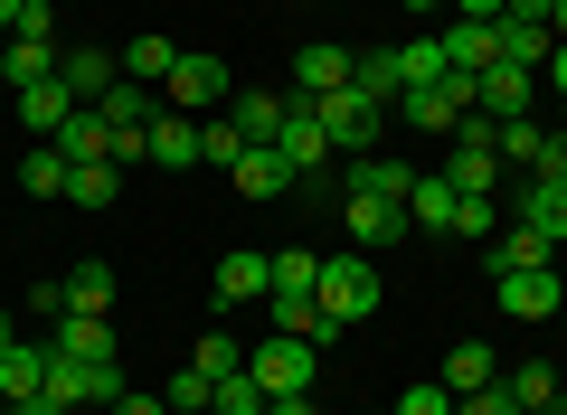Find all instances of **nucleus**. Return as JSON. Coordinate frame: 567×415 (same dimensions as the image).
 <instances>
[{
  "mask_svg": "<svg viewBox=\"0 0 567 415\" xmlns=\"http://www.w3.org/2000/svg\"><path fill=\"white\" fill-rule=\"evenodd\" d=\"M312 302H322V312L341 321V331L379 312V274H369V256H360V246H350V256H322V283H312Z\"/></svg>",
  "mask_w": 567,
  "mask_h": 415,
  "instance_id": "f257e3e1",
  "label": "nucleus"
},
{
  "mask_svg": "<svg viewBox=\"0 0 567 415\" xmlns=\"http://www.w3.org/2000/svg\"><path fill=\"white\" fill-rule=\"evenodd\" d=\"M312 114H322V133H331V152H379V123H388V104H369L360 85H331V95H312Z\"/></svg>",
  "mask_w": 567,
  "mask_h": 415,
  "instance_id": "f03ea898",
  "label": "nucleus"
},
{
  "mask_svg": "<svg viewBox=\"0 0 567 415\" xmlns=\"http://www.w3.org/2000/svg\"><path fill=\"white\" fill-rule=\"evenodd\" d=\"M312 369H322V350L312 340H265V350H246V377H256L265 396H312Z\"/></svg>",
  "mask_w": 567,
  "mask_h": 415,
  "instance_id": "7ed1b4c3",
  "label": "nucleus"
},
{
  "mask_svg": "<svg viewBox=\"0 0 567 415\" xmlns=\"http://www.w3.org/2000/svg\"><path fill=\"white\" fill-rule=\"evenodd\" d=\"M227 95H237L227 58H189V48H181V66L162 76V104H171V114H208V104H227Z\"/></svg>",
  "mask_w": 567,
  "mask_h": 415,
  "instance_id": "20e7f679",
  "label": "nucleus"
},
{
  "mask_svg": "<svg viewBox=\"0 0 567 415\" xmlns=\"http://www.w3.org/2000/svg\"><path fill=\"white\" fill-rule=\"evenodd\" d=\"M492 302H502L511 321H558L567 283H558V264H539V274H492Z\"/></svg>",
  "mask_w": 567,
  "mask_h": 415,
  "instance_id": "39448f33",
  "label": "nucleus"
},
{
  "mask_svg": "<svg viewBox=\"0 0 567 415\" xmlns=\"http://www.w3.org/2000/svg\"><path fill=\"white\" fill-rule=\"evenodd\" d=\"M341 227H350V246H360V256H379V246L406 237V208H398V198H360V189H341Z\"/></svg>",
  "mask_w": 567,
  "mask_h": 415,
  "instance_id": "423d86ee",
  "label": "nucleus"
},
{
  "mask_svg": "<svg viewBox=\"0 0 567 415\" xmlns=\"http://www.w3.org/2000/svg\"><path fill=\"white\" fill-rule=\"evenodd\" d=\"M208 293H218V302H265V293H275V256H256V246H237V256H218V274H208Z\"/></svg>",
  "mask_w": 567,
  "mask_h": 415,
  "instance_id": "0eeeda50",
  "label": "nucleus"
},
{
  "mask_svg": "<svg viewBox=\"0 0 567 415\" xmlns=\"http://www.w3.org/2000/svg\"><path fill=\"white\" fill-rule=\"evenodd\" d=\"M454 208H464V189H454L445 170H416V189H406V227H425V237H454Z\"/></svg>",
  "mask_w": 567,
  "mask_h": 415,
  "instance_id": "6e6552de",
  "label": "nucleus"
},
{
  "mask_svg": "<svg viewBox=\"0 0 567 415\" xmlns=\"http://www.w3.org/2000/svg\"><path fill=\"white\" fill-rule=\"evenodd\" d=\"M350 58H360V48H331V39L293 48V85H284V95H331V85H350Z\"/></svg>",
  "mask_w": 567,
  "mask_h": 415,
  "instance_id": "1a4fd4ad",
  "label": "nucleus"
},
{
  "mask_svg": "<svg viewBox=\"0 0 567 415\" xmlns=\"http://www.w3.org/2000/svg\"><path fill=\"white\" fill-rule=\"evenodd\" d=\"M58 76H66V95H76V104H104V95H114V76H123V58H114V48H66Z\"/></svg>",
  "mask_w": 567,
  "mask_h": 415,
  "instance_id": "9d476101",
  "label": "nucleus"
},
{
  "mask_svg": "<svg viewBox=\"0 0 567 415\" xmlns=\"http://www.w3.org/2000/svg\"><path fill=\"white\" fill-rule=\"evenodd\" d=\"M548 256H558V237H539L529 218H502V237H492V274H539Z\"/></svg>",
  "mask_w": 567,
  "mask_h": 415,
  "instance_id": "9b49d317",
  "label": "nucleus"
},
{
  "mask_svg": "<svg viewBox=\"0 0 567 415\" xmlns=\"http://www.w3.org/2000/svg\"><path fill=\"white\" fill-rule=\"evenodd\" d=\"M445 179L464 198H502V152H492V142H464L454 133V152H445Z\"/></svg>",
  "mask_w": 567,
  "mask_h": 415,
  "instance_id": "f8f14e48",
  "label": "nucleus"
},
{
  "mask_svg": "<svg viewBox=\"0 0 567 415\" xmlns=\"http://www.w3.org/2000/svg\"><path fill=\"white\" fill-rule=\"evenodd\" d=\"M227 179H237V198H284V189H293V160H284L275 142H246Z\"/></svg>",
  "mask_w": 567,
  "mask_h": 415,
  "instance_id": "ddd939ff",
  "label": "nucleus"
},
{
  "mask_svg": "<svg viewBox=\"0 0 567 415\" xmlns=\"http://www.w3.org/2000/svg\"><path fill=\"white\" fill-rule=\"evenodd\" d=\"M435 48H445V66H464V76L502 66V39H492V20H445V29H435Z\"/></svg>",
  "mask_w": 567,
  "mask_h": 415,
  "instance_id": "4468645a",
  "label": "nucleus"
},
{
  "mask_svg": "<svg viewBox=\"0 0 567 415\" xmlns=\"http://www.w3.org/2000/svg\"><path fill=\"white\" fill-rule=\"evenodd\" d=\"M511 218H529L539 237H567V179H529V170H520V189H511Z\"/></svg>",
  "mask_w": 567,
  "mask_h": 415,
  "instance_id": "2eb2a0df",
  "label": "nucleus"
},
{
  "mask_svg": "<svg viewBox=\"0 0 567 415\" xmlns=\"http://www.w3.org/2000/svg\"><path fill=\"white\" fill-rule=\"evenodd\" d=\"M341 189H360V198H398V208H406L416 170H406L398 152H360V160H350V179H341Z\"/></svg>",
  "mask_w": 567,
  "mask_h": 415,
  "instance_id": "dca6fc26",
  "label": "nucleus"
},
{
  "mask_svg": "<svg viewBox=\"0 0 567 415\" xmlns=\"http://www.w3.org/2000/svg\"><path fill=\"white\" fill-rule=\"evenodd\" d=\"M492 39H502V66H548L558 29H548V20H520V10H502V20H492Z\"/></svg>",
  "mask_w": 567,
  "mask_h": 415,
  "instance_id": "f3484780",
  "label": "nucleus"
},
{
  "mask_svg": "<svg viewBox=\"0 0 567 415\" xmlns=\"http://www.w3.org/2000/svg\"><path fill=\"white\" fill-rule=\"evenodd\" d=\"M10 104H20V123H29V133H66V114H76L66 76H48V85H10Z\"/></svg>",
  "mask_w": 567,
  "mask_h": 415,
  "instance_id": "a211bd4d",
  "label": "nucleus"
},
{
  "mask_svg": "<svg viewBox=\"0 0 567 415\" xmlns=\"http://www.w3.org/2000/svg\"><path fill=\"white\" fill-rule=\"evenodd\" d=\"M142 160H162V170H199V160H208V152H199V114H162Z\"/></svg>",
  "mask_w": 567,
  "mask_h": 415,
  "instance_id": "6ab92c4d",
  "label": "nucleus"
},
{
  "mask_svg": "<svg viewBox=\"0 0 567 415\" xmlns=\"http://www.w3.org/2000/svg\"><path fill=\"white\" fill-rule=\"evenodd\" d=\"M529 95H539V76H529V66H483V114H492V123H520Z\"/></svg>",
  "mask_w": 567,
  "mask_h": 415,
  "instance_id": "aec40b11",
  "label": "nucleus"
},
{
  "mask_svg": "<svg viewBox=\"0 0 567 415\" xmlns=\"http://www.w3.org/2000/svg\"><path fill=\"white\" fill-rule=\"evenodd\" d=\"M227 123H237L246 142H275L284 133V95L275 85H237V95H227Z\"/></svg>",
  "mask_w": 567,
  "mask_h": 415,
  "instance_id": "412c9836",
  "label": "nucleus"
},
{
  "mask_svg": "<svg viewBox=\"0 0 567 415\" xmlns=\"http://www.w3.org/2000/svg\"><path fill=\"white\" fill-rule=\"evenodd\" d=\"M58 152H66V160H114V123H104L95 104H76L66 133H58ZM114 170H123V160H114Z\"/></svg>",
  "mask_w": 567,
  "mask_h": 415,
  "instance_id": "4be33fe9",
  "label": "nucleus"
},
{
  "mask_svg": "<svg viewBox=\"0 0 567 415\" xmlns=\"http://www.w3.org/2000/svg\"><path fill=\"white\" fill-rule=\"evenodd\" d=\"M58 359H114V321L104 312H58Z\"/></svg>",
  "mask_w": 567,
  "mask_h": 415,
  "instance_id": "5701e85b",
  "label": "nucleus"
},
{
  "mask_svg": "<svg viewBox=\"0 0 567 415\" xmlns=\"http://www.w3.org/2000/svg\"><path fill=\"white\" fill-rule=\"evenodd\" d=\"M48 387V350H29V340H10L0 350V406H20V396Z\"/></svg>",
  "mask_w": 567,
  "mask_h": 415,
  "instance_id": "b1692460",
  "label": "nucleus"
},
{
  "mask_svg": "<svg viewBox=\"0 0 567 415\" xmlns=\"http://www.w3.org/2000/svg\"><path fill=\"white\" fill-rule=\"evenodd\" d=\"M350 85H360L369 104H398V95H406V76H398V48H360V58H350Z\"/></svg>",
  "mask_w": 567,
  "mask_h": 415,
  "instance_id": "393cba45",
  "label": "nucleus"
},
{
  "mask_svg": "<svg viewBox=\"0 0 567 415\" xmlns=\"http://www.w3.org/2000/svg\"><path fill=\"white\" fill-rule=\"evenodd\" d=\"M492 377H502V359H492V340H454V350H445V387H454V396L492 387Z\"/></svg>",
  "mask_w": 567,
  "mask_h": 415,
  "instance_id": "a878e982",
  "label": "nucleus"
},
{
  "mask_svg": "<svg viewBox=\"0 0 567 415\" xmlns=\"http://www.w3.org/2000/svg\"><path fill=\"white\" fill-rule=\"evenodd\" d=\"M66 198H76V208H114L123 170H114V160H76V170H66Z\"/></svg>",
  "mask_w": 567,
  "mask_h": 415,
  "instance_id": "bb28decb",
  "label": "nucleus"
},
{
  "mask_svg": "<svg viewBox=\"0 0 567 415\" xmlns=\"http://www.w3.org/2000/svg\"><path fill=\"white\" fill-rule=\"evenodd\" d=\"M502 387L520 396V415H558V369H539V359H520V369H511Z\"/></svg>",
  "mask_w": 567,
  "mask_h": 415,
  "instance_id": "cd10ccee",
  "label": "nucleus"
},
{
  "mask_svg": "<svg viewBox=\"0 0 567 415\" xmlns=\"http://www.w3.org/2000/svg\"><path fill=\"white\" fill-rule=\"evenodd\" d=\"M66 170H76V160H66L58 142H39V152L20 160V189H29V198H66Z\"/></svg>",
  "mask_w": 567,
  "mask_h": 415,
  "instance_id": "c85d7f7f",
  "label": "nucleus"
},
{
  "mask_svg": "<svg viewBox=\"0 0 567 415\" xmlns=\"http://www.w3.org/2000/svg\"><path fill=\"white\" fill-rule=\"evenodd\" d=\"M66 312H104L114 321V264H76V274H66Z\"/></svg>",
  "mask_w": 567,
  "mask_h": 415,
  "instance_id": "c756f323",
  "label": "nucleus"
},
{
  "mask_svg": "<svg viewBox=\"0 0 567 415\" xmlns=\"http://www.w3.org/2000/svg\"><path fill=\"white\" fill-rule=\"evenodd\" d=\"M171 66H181V48H171V39H133V48H123V76H133V85H162Z\"/></svg>",
  "mask_w": 567,
  "mask_h": 415,
  "instance_id": "7c9ffc66",
  "label": "nucleus"
},
{
  "mask_svg": "<svg viewBox=\"0 0 567 415\" xmlns=\"http://www.w3.org/2000/svg\"><path fill=\"white\" fill-rule=\"evenodd\" d=\"M199 152H208V170H237V152H246V133L227 114H199Z\"/></svg>",
  "mask_w": 567,
  "mask_h": 415,
  "instance_id": "2f4dec72",
  "label": "nucleus"
},
{
  "mask_svg": "<svg viewBox=\"0 0 567 415\" xmlns=\"http://www.w3.org/2000/svg\"><path fill=\"white\" fill-rule=\"evenodd\" d=\"M208 415H265V387H256L246 369H227V377H218V396H208Z\"/></svg>",
  "mask_w": 567,
  "mask_h": 415,
  "instance_id": "473e14b6",
  "label": "nucleus"
},
{
  "mask_svg": "<svg viewBox=\"0 0 567 415\" xmlns=\"http://www.w3.org/2000/svg\"><path fill=\"white\" fill-rule=\"evenodd\" d=\"M502 218H511L502 198H464V208H454V237H473V246H492V237H502Z\"/></svg>",
  "mask_w": 567,
  "mask_h": 415,
  "instance_id": "72a5a7b5",
  "label": "nucleus"
},
{
  "mask_svg": "<svg viewBox=\"0 0 567 415\" xmlns=\"http://www.w3.org/2000/svg\"><path fill=\"white\" fill-rule=\"evenodd\" d=\"M312 283H322V256H312V246H284L275 256V293H312Z\"/></svg>",
  "mask_w": 567,
  "mask_h": 415,
  "instance_id": "f704fd0d",
  "label": "nucleus"
},
{
  "mask_svg": "<svg viewBox=\"0 0 567 415\" xmlns=\"http://www.w3.org/2000/svg\"><path fill=\"white\" fill-rule=\"evenodd\" d=\"M162 396H171V415H199V406H208V396H218V377H208V369H199V359H189V369H181V377H171V387H162Z\"/></svg>",
  "mask_w": 567,
  "mask_h": 415,
  "instance_id": "c9c22d12",
  "label": "nucleus"
},
{
  "mask_svg": "<svg viewBox=\"0 0 567 415\" xmlns=\"http://www.w3.org/2000/svg\"><path fill=\"white\" fill-rule=\"evenodd\" d=\"M398 76L406 85H435V76H445V48H435V39H406L398 48Z\"/></svg>",
  "mask_w": 567,
  "mask_h": 415,
  "instance_id": "e433bc0d",
  "label": "nucleus"
},
{
  "mask_svg": "<svg viewBox=\"0 0 567 415\" xmlns=\"http://www.w3.org/2000/svg\"><path fill=\"white\" fill-rule=\"evenodd\" d=\"M398 415H454V387L445 377H416V387L398 396Z\"/></svg>",
  "mask_w": 567,
  "mask_h": 415,
  "instance_id": "4c0bfd02",
  "label": "nucleus"
},
{
  "mask_svg": "<svg viewBox=\"0 0 567 415\" xmlns=\"http://www.w3.org/2000/svg\"><path fill=\"white\" fill-rule=\"evenodd\" d=\"M454 415H520V396L492 377V387H473V396H454Z\"/></svg>",
  "mask_w": 567,
  "mask_h": 415,
  "instance_id": "58836bf2",
  "label": "nucleus"
},
{
  "mask_svg": "<svg viewBox=\"0 0 567 415\" xmlns=\"http://www.w3.org/2000/svg\"><path fill=\"white\" fill-rule=\"evenodd\" d=\"M199 369H208V377H227V369H246V350H237L227 331H208V340H199Z\"/></svg>",
  "mask_w": 567,
  "mask_h": 415,
  "instance_id": "ea45409f",
  "label": "nucleus"
},
{
  "mask_svg": "<svg viewBox=\"0 0 567 415\" xmlns=\"http://www.w3.org/2000/svg\"><path fill=\"white\" fill-rule=\"evenodd\" d=\"M529 179H567V123H558V133H539V160H529Z\"/></svg>",
  "mask_w": 567,
  "mask_h": 415,
  "instance_id": "a19ab883",
  "label": "nucleus"
},
{
  "mask_svg": "<svg viewBox=\"0 0 567 415\" xmlns=\"http://www.w3.org/2000/svg\"><path fill=\"white\" fill-rule=\"evenodd\" d=\"M104 415H171V396H133V387H123V396H114Z\"/></svg>",
  "mask_w": 567,
  "mask_h": 415,
  "instance_id": "79ce46f5",
  "label": "nucleus"
},
{
  "mask_svg": "<svg viewBox=\"0 0 567 415\" xmlns=\"http://www.w3.org/2000/svg\"><path fill=\"white\" fill-rule=\"evenodd\" d=\"M511 0H454V20H502Z\"/></svg>",
  "mask_w": 567,
  "mask_h": 415,
  "instance_id": "37998d69",
  "label": "nucleus"
},
{
  "mask_svg": "<svg viewBox=\"0 0 567 415\" xmlns=\"http://www.w3.org/2000/svg\"><path fill=\"white\" fill-rule=\"evenodd\" d=\"M265 415H322L312 396H265Z\"/></svg>",
  "mask_w": 567,
  "mask_h": 415,
  "instance_id": "c03bdc74",
  "label": "nucleus"
},
{
  "mask_svg": "<svg viewBox=\"0 0 567 415\" xmlns=\"http://www.w3.org/2000/svg\"><path fill=\"white\" fill-rule=\"evenodd\" d=\"M548 85H558V95H567V39L548 48Z\"/></svg>",
  "mask_w": 567,
  "mask_h": 415,
  "instance_id": "a18cd8bd",
  "label": "nucleus"
},
{
  "mask_svg": "<svg viewBox=\"0 0 567 415\" xmlns=\"http://www.w3.org/2000/svg\"><path fill=\"white\" fill-rule=\"evenodd\" d=\"M29 20V0H0V39H10V29H20Z\"/></svg>",
  "mask_w": 567,
  "mask_h": 415,
  "instance_id": "49530a36",
  "label": "nucleus"
},
{
  "mask_svg": "<svg viewBox=\"0 0 567 415\" xmlns=\"http://www.w3.org/2000/svg\"><path fill=\"white\" fill-rule=\"evenodd\" d=\"M10 340H20V321H10V302H0V350H10Z\"/></svg>",
  "mask_w": 567,
  "mask_h": 415,
  "instance_id": "de8ad7c7",
  "label": "nucleus"
},
{
  "mask_svg": "<svg viewBox=\"0 0 567 415\" xmlns=\"http://www.w3.org/2000/svg\"><path fill=\"white\" fill-rule=\"evenodd\" d=\"M511 10H520V20H548V0H511Z\"/></svg>",
  "mask_w": 567,
  "mask_h": 415,
  "instance_id": "09e8293b",
  "label": "nucleus"
},
{
  "mask_svg": "<svg viewBox=\"0 0 567 415\" xmlns=\"http://www.w3.org/2000/svg\"><path fill=\"white\" fill-rule=\"evenodd\" d=\"M548 29H558V39H567V0H548Z\"/></svg>",
  "mask_w": 567,
  "mask_h": 415,
  "instance_id": "8fccbe9b",
  "label": "nucleus"
},
{
  "mask_svg": "<svg viewBox=\"0 0 567 415\" xmlns=\"http://www.w3.org/2000/svg\"><path fill=\"white\" fill-rule=\"evenodd\" d=\"M406 10H416V20H425V10H445V0H406Z\"/></svg>",
  "mask_w": 567,
  "mask_h": 415,
  "instance_id": "3c124183",
  "label": "nucleus"
},
{
  "mask_svg": "<svg viewBox=\"0 0 567 415\" xmlns=\"http://www.w3.org/2000/svg\"><path fill=\"white\" fill-rule=\"evenodd\" d=\"M0 85H10V39H0Z\"/></svg>",
  "mask_w": 567,
  "mask_h": 415,
  "instance_id": "603ef678",
  "label": "nucleus"
},
{
  "mask_svg": "<svg viewBox=\"0 0 567 415\" xmlns=\"http://www.w3.org/2000/svg\"><path fill=\"white\" fill-rule=\"evenodd\" d=\"M558 415H567V387H558Z\"/></svg>",
  "mask_w": 567,
  "mask_h": 415,
  "instance_id": "864d4df0",
  "label": "nucleus"
},
{
  "mask_svg": "<svg viewBox=\"0 0 567 415\" xmlns=\"http://www.w3.org/2000/svg\"><path fill=\"white\" fill-rule=\"evenodd\" d=\"M558 321H567V302H558Z\"/></svg>",
  "mask_w": 567,
  "mask_h": 415,
  "instance_id": "5fc2aeb1",
  "label": "nucleus"
},
{
  "mask_svg": "<svg viewBox=\"0 0 567 415\" xmlns=\"http://www.w3.org/2000/svg\"><path fill=\"white\" fill-rule=\"evenodd\" d=\"M379 415H398V406H379Z\"/></svg>",
  "mask_w": 567,
  "mask_h": 415,
  "instance_id": "6e6d98bb",
  "label": "nucleus"
},
{
  "mask_svg": "<svg viewBox=\"0 0 567 415\" xmlns=\"http://www.w3.org/2000/svg\"><path fill=\"white\" fill-rule=\"evenodd\" d=\"M48 10H58V0H48Z\"/></svg>",
  "mask_w": 567,
  "mask_h": 415,
  "instance_id": "4d7b16f0",
  "label": "nucleus"
},
{
  "mask_svg": "<svg viewBox=\"0 0 567 415\" xmlns=\"http://www.w3.org/2000/svg\"><path fill=\"white\" fill-rule=\"evenodd\" d=\"M0 415H10V406H0Z\"/></svg>",
  "mask_w": 567,
  "mask_h": 415,
  "instance_id": "13d9d810",
  "label": "nucleus"
}]
</instances>
